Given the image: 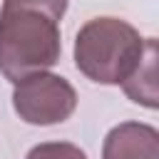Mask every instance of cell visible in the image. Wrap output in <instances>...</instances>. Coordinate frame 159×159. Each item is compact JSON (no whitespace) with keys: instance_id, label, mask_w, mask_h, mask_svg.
I'll use <instances>...</instances> for the list:
<instances>
[{"instance_id":"cell-1","label":"cell","mask_w":159,"mask_h":159,"mask_svg":"<svg viewBox=\"0 0 159 159\" xmlns=\"http://www.w3.org/2000/svg\"><path fill=\"white\" fill-rule=\"evenodd\" d=\"M70 0H2L0 7V75L17 82L60 62V20Z\"/></svg>"},{"instance_id":"cell-2","label":"cell","mask_w":159,"mask_h":159,"mask_svg":"<svg viewBox=\"0 0 159 159\" xmlns=\"http://www.w3.org/2000/svg\"><path fill=\"white\" fill-rule=\"evenodd\" d=\"M147 37L122 17H92L75 37V67L97 84H122L137 67Z\"/></svg>"},{"instance_id":"cell-3","label":"cell","mask_w":159,"mask_h":159,"mask_svg":"<svg viewBox=\"0 0 159 159\" xmlns=\"http://www.w3.org/2000/svg\"><path fill=\"white\" fill-rule=\"evenodd\" d=\"M12 109L25 124H62L77 109V89L70 80L45 70L27 75L12 87Z\"/></svg>"},{"instance_id":"cell-4","label":"cell","mask_w":159,"mask_h":159,"mask_svg":"<svg viewBox=\"0 0 159 159\" xmlns=\"http://www.w3.org/2000/svg\"><path fill=\"white\" fill-rule=\"evenodd\" d=\"M102 159H159V132L147 122H119L102 144Z\"/></svg>"},{"instance_id":"cell-5","label":"cell","mask_w":159,"mask_h":159,"mask_svg":"<svg viewBox=\"0 0 159 159\" xmlns=\"http://www.w3.org/2000/svg\"><path fill=\"white\" fill-rule=\"evenodd\" d=\"M157 60H159L157 40H154V37H147V42H144V52H142L137 67H134V70L129 72V77L122 82L124 94H127L134 104H142V107H147V109H157V107H159Z\"/></svg>"},{"instance_id":"cell-6","label":"cell","mask_w":159,"mask_h":159,"mask_svg":"<svg viewBox=\"0 0 159 159\" xmlns=\"http://www.w3.org/2000/svg\"><path fill=\"white\" fill-rule=\"evenodd\" d=\"M25 159H87V154L72 142H42L35 144Z\"/></svg>"}]
</instances>
